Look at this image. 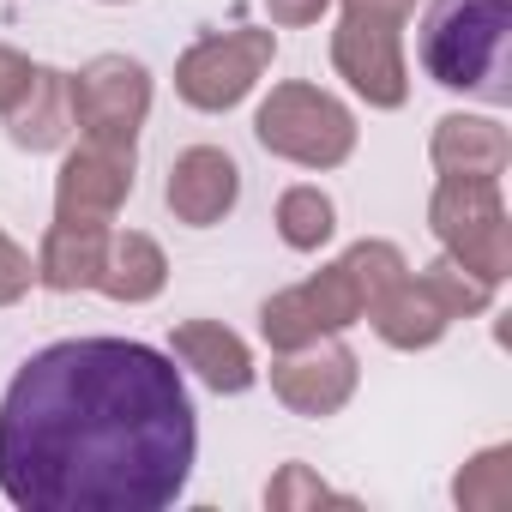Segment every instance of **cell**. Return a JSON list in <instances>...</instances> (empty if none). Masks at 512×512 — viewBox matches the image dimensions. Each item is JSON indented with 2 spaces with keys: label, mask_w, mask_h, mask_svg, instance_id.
<instances>
[{
  "label": "cell",
  "mask_w": 512,
  "mask_h": 512,
  "mask_svg": "<svg viewBox=\"0 0 512 512\" xmlns=\"http://www.w3.org/2000/svg\"><path fill=\"white\" fill-rule=\"evenodd\" d=\"M193 452L175 356L133 338L49 344L0 398V494L19 512H163Z\"/></svg>",
  "instance_id": "cell-1"
},
{
  "label": "cell",
  "mask_w": 512,
  "mask_h": 512,
  "mask_svg": "<svg viewBox=\"0 0 512 512\" xmlns=\"http://www.w3.org/2000/svg\"><path fill=\"white\" fill-rule=\"evenodd\" d=\"M404 253L392 241H356L338 266H326L320 278L272 296L260 308V332L272 350H296V344H314V338H332L344 326H356L398 278H404Z\"/></svg>",
  "instance_id": "cell-2"
},
{
  "label": "cell",
  "mask_w": 512,
  "mask_h": 512,
  "mask_svg": "<svg viewBox=\"0 0 512 512\" xmlns=\"http://www.w3.org/2000/svg\"><path fill=\"white\" fill-rule=\"evenodd\" d=\"M506 7L512 0H434L422 19V37H416L428 79L500 109L512 97V85H506Z\"/></svg>",
  "instance_id": "cell-3"
},
{
  "label": "cell",
  "mask_w": 512,
  "mask_h": 512,
  "mask_svg": "<svg viewBox=\"0 0 512 512\" xmlns=\"http://www.w3.org/2000/svg\"><path fill=\"white\" fill-rule=\"evenodd\" d=\"M410 13L416 0H344V25L332 31V67L374 109H404L410 97V67H404Z\"/></svg>",
  "instance_id": "cell-4"
},
{
  "label": "cell",
  "mask_w": 512,
  "mask_h": 512,
  "mask_svg": "<svg viewBox=\"0 0 512 512\" xmlns=\"http://www.w3.org/2000/svg\"><path fill=\"white\" fill-rule=\"evenodd\" d=\"M428 223L446 241V260L470 266L488 284H506V272H512V223H506V199H500L494 175H440Z\"/></svg>",
  "instance_id": "cell-5"
},
{
  "label": "cell",
  "mask_w": 512,
  "mask_h": 512,
  "mask_svg": "<svg viewBox=\"0 0 512 512\" xmlns=\"http://www.w3.org/2000/svg\"><path fill=\"white\" fill-rule=\"evenodd\" d=\"M253 139L284 163L338 169L356 151V115L320 85H278L260 103V115H253Z\"/></svg>",
  "instance_id": "cell-6"
},
{
  "label": "cell",
  "mask_w": 512,
  "mask_h": 512,
  "mask_svg": "<svg viewBox=\"0 0 512 512\" xmlns=\"http://www.w3.org/2000/svg\"><path fill=\"white\" fill-rule=\"evenodd\" d=\"M278 55V37L272 31H223V37H199L181 61H175V97L205 109V115H223L235 109L260 73L272 67Z\"/></svg>",
  "instance_id": "cell-7"
},
{
  "label": "cell",
  "mask_w": 512,
  "mask_h": 512,
  "mask_svg": "<svg viewBox=\"0 0 512 512\" xmlns=\"http://www.w3.org/2000/svg\"><path fill=\"white\" fill-rule=\"evenodd\" d=\"M67 97H73V127L79 139H97V145H133L145 109H151V73L127 55H97L91 67H79L67 79Z\"/></svg>",
  "instance_id": "cell-8"
},
{
  "label": "cell",
  "mask_w": 512,
  "mask_h": 512,
  "mask_svg": "<svg viewBox=\"0 0 512 512\" xmlns=\"http://www.w3.org/2000/svg\"><path fill=\"white\" fill-rule=\"evenodd\" d=\"M272 392L296 410V416H332L350 404L356 392V350L338 338H314L296 350H278L272 362Z\"/></svg>",
  "instance_id": "cell-9"
},
{
  "label": "cell",
  "mask_w": 512,
  "mask_h": 512,
  "mask_svg": "<svg viewBox=\"0 0 512 512\" xmlns=\"http://www.w3.org/2000/svg\"><path fill=\"white\" fill-rule=\"evenodd\" d=\"M127 193H133V145L79 139V151H67V163H61L55 211L61 217H97V223H109Z\"/></svg>",
  "instance_id": "cell-10"
},
{
  "label": "cell",
  "mask_w": 512,
  "mask_h": 512,
  "mask_svg": "<svg viewBox=\"0 0 512 512\" xmlns=\"http://www.w3.org/2000/svg\"><path fill=\"white\" fill-rule=\"evenodd\" d=\"M235 199H241V169H235L229 151L193 145V151L175 157V169H169V211H175L187 229L223 223V217L235 211Z\"/></svg>",
  "instance_id": "cell-11"
},
{
  "label": "cell",
  "mask_w": 512,
  "mask_h": 512,
  "mask_svg": "<svg viewBox=\"0 0 512 512\" xmlns=\"http://www.w3.org/2000/svg\"><path fill=\"white\" fill-rule=\"evenodd\" d=\"M368 320H374V332H380L392 350H428V344L446 338L452 308L440 302V290H434L428 278H410V272H404V278L368 308Z\"/></svg>",
  "instance_id": "cell-12"
},
{
  "label": "cell",
  "mask_w": 512,
  "mask_h": 512,
  "mask_svg": "<svg viewBox=\"0 0 512 512\" xmlns=\"http://www.w3.org/2000/svg\"><path fill=\"white\" fill-rule=\"evenodd\" d=\"M169 356L181 368H193L211 392H247L253 386V356L223 320H181L169 338Z\"/></svg>",
  "instance_id": "cell-13"
},
{
  "label": "cell",
  "mask_w": 512,
  "mask_h": 512,
  "mask_svg": "<svg viewBox=\"0 0 512 512\" xmlns=\"http://www.w3.org/2000/svg\"><path fill=\"white\" fill-rule=\"evenodd\" d=\"M428 157H434L440 175H494L500 181L506 163H512V139L488 115H446V121H434Z\"/></svg>",
  "instance_id": "cell-14"
},
{
  "label": "cell",
  "mask_w": 512,
  "mask_h": 512,
  "mask_svg": "<svg viewBox=\"0 0 512 512\" xmlns=\"http://www.w3.org/2000/svg\"><path fill=\"white\" fill-rule=\"evenodd\" d=\"M103 247H109V223L55 217V229L43 235V253H37V284H49V290H97Z\"/></svg>",
  "instance_id": "cell-15"
},
{
  "label": "cell",
  "mask_w": 512,
  "mask_h": 512,
  "mask_svg": "<svg viewBox=\"0 0 512 512\" xmlns=\"http://www.w3.org/2000/svg\"><path fill=\"white\" fill-rule=\"evenodd\" d=\"M7 127H13V145H19V151H55V145H67V133H73L67 73L37 67V73H31V85L13 97Z\"/></svg>",
  "instance_id": "cell-16"
},
{
  "label": "cell",
  "mask_w": 512,
  "mask_h": 512,
  "mask_svg": "<svg viewBox=\"0 0 512 512\" xmlns=\"http://www.w3.org/2000/svg\"><path fill=\"white\" fill-rule=\"evenodd\" d=\"M169 266H163V247L139 229H109V247H103V272H97V290L115 296V302H151L163 290Z\"/></svg>",
  "instance_id": "cell-17"
},
{
  "label": "cell",
  "mask_w": 512,
  "mask_h": 512,
  "mask_svg": "<svg viewBox=\"0 0 512 512\" xmlns=\"http://www.w3.org/2000/svg\"><path fill=\"white\" fill-rule=\"evenodd\" d=\"M332 229H338V211H332V199L320 187H290L278 199V235H284V247L314 253V247L332 241Z\"/></svg>",
  "instance_id": "cell-18"
},
{
  "label": "cell",
  "mask_w": 512,
  "mask_h": 512,
  "mask_svg": "<svg viewBox=\"0 0 512 512\" xmlns=\"http://www.w3.org/2000/svg\"><path fill=\"white\" fill-rule=\"evenodd\" d=\"M452 494H458V506H482V512L506 506V500H512V452H506V446L476 452V458L464 464V476L452 482Z\"/></svg>",
  "instance_id": "cell-19"
},
{
  "label": "cell",
  "mask_w": 512,
  "mask_h": 512,
  "mask_svg": "<svg viewBox=\"0 0 512 512\" xmlns=\"http://www.w3.org/2000/svg\"><path fill=\"white\" fill-rule=\"evenodd\" d=\"M422 278L440 290V302L452 308V320H476V314H488V308H494V290H500V284L476 278V272H470V266H458V260H434Z\"/></svg>",
  "instance_id": "cell-20"
},
{
  "label": "cell",
  "mask_w": 512,
  "mask_h": 512,
  "mask_svg": "<svg viewBox=\"0 0 512 512\" xmlns=\"http://www.w3.org/2000/svg\"><path fill=\"white\" fill-rule=\"evenodd\" d=\"M344 506V494H332L326 482H314L308 476V464H284V476L266 488V506Z\"/></svg>",
  "instance_id": "cell-21"
},
{
  "label": "cell",
  "mask_w": 512,
  "mask_h": 512,
  "mask_svg": "<svg viewBox=\"0 0 512 512\" xmlns=\"http://www.w3.org/2000/svg\"><path fill=\"white\" fill-rule=\"evenodd\" d=\"M37 284V266H31V253L7 235V229H0V308H7V302H19L25 290Z\"/></svg>",
  "instance_id": "cell-22"
},
{
  "label": "cell",
  "mask_w": 512,
  "mask_h": 512,
  "mask_svg": "<svg viewBox=\"0 0 512 512\" xmlns=\"http://www.w3.org/2000/svg\"><path fill=\"white\" fill-rule=\"evenodd\" d=\"M31 73H37V67H31L19 49H7V43H0V115H7V109H13V97L31 85Z\"/></svg>",
  "instance_id": "cell-23"
},
{
  "label": "cell",
  "mask_w": 512,
  "mask_h": 512,
  "mask_svg": "<svg viewBox=\"0 0 512 512\" xmlns=\"http://www.w3.org/2000/svg\"><path fill=\"white\" fill-rule=\"evenodd\" d=\"M326 7H332V0H266L272 25H314Z\"/></svg>",
  "instance_id": "cell-24"
},
{
  "label": "cell",
  "mask_w": 512,
  "mask_h": 512,
  "mask_svg": "<svg viewBox=\"0 0 512 512\" xmlns=\"http://www.w3.org/2000/svg\"><path fill=\"white\" fill-rule=\"evenodd\" d=\"M109 7H115V0H109Z\"/></svg>",
  "instance_id": "cell-25"
}]
</instances>
